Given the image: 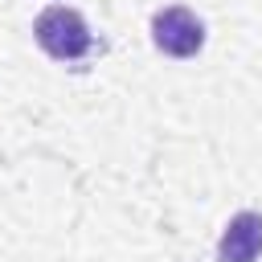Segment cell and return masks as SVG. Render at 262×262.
<instances>
[{
  "label": "cell",
  "mask_w": 262,
  "mask_h": 262,
  "mask_svg": "<svg viewBox=\"0 0 262 262\" xmlns=\"http://www.w3.org/2000/svg\"><path fill=\"white\" fill-rule=\"evenodd\" d=\"M151 41L168 57H192L205 45V25L196 20V12L180 8V4H168L151 16Z\"/></svg>",
  "instance_id": "2"
},
{
  "label": "cell",
  "mask_w": 262,
  "mask_h": 262,
  "mask_svg": "<svg viewBox=\"0 0 262 262\" xmlns=\"http://www.w3.org/2000/svg\"><path fill=\"white\" fill-rule=\"evenodd\" d=\"M33 37H37V45H41L49 57H57V61H78V57H86L90 45H94L82 12L66 8V4L45 8V12L37 16V25H33Z\"/></svg>",
  "instance_id": "1"
},
{
  "label": "cell",
  "mask_w": 262,
  "mask_h": 262,
  "mask_svg": "<svg viewBox=\"0 0 262 262\" xmlns=\"http://www.w3.org/2000/svg\"><path fill=\"white\" fill-rule=\"evenodd\" d=\"M258 254H262V213L242 209L229 217L217 242V262H254Z\"/></svg>",
  "instance_id": "3"
}]
</instances>
